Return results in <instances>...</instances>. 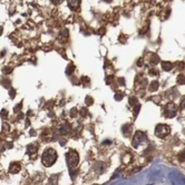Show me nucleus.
<instances>
[{"label": "nucleus", "instance_id": "nucleus-1", "mask_svg": "<svg viewBox=\"0 0 185 185\" xmlns=\"http://www.w3.org/2000/svg\"><path fill=\"white\" fill-rule=\"evenodd\" d=\"M57 160V152L54 148H48L44 152L43 157H41V162L45 166H51Z\"/></svg>", "mask_w": 185, "mask_h": 185}, {"label": "nucleus", "instance_id": "nucleus-2", "mask_svg": "<svg viewBox=\"0 0 185 185\" xmlns=\"http://www.w3.org/2000/svg\"><path fill=\"white\" fill-rule=\"evenodd\" d=\"M66 161H67L68 167H69L70 170L77 167L78 162H79V156H78L77 152L74 150H70L69 152L66 154Z\"/></svg>", "mask_w": 185, "mask_h": 185}, {"label": "nucleus", "instance_id": "nucleus-3", "mask_svg": "<svg viewBox=\"0 0 185 185\" xmlns=\"http://www.w3.org/2000/svg\"><path fill=\"white\" fill-rule=\"evenodd\" d=\"M171 133V128L168 125L165 124H158L155 128V135L160 138H165Z\"/></svg>", "mask_w": 185, "mask_h": 185}, {"label": "nucleus", "instance_id": "nucleus-4", "mask_svg": "<svg viewBox=\"0 0 185 185\" xmlns=\"http://www.w3.org/2000/svg\"><path fill=\"white\" fill-rule=\"evenodd\" d=\"M177 113V108H176V105L174 103H168V104L165 106L164 108V116L167 117V118H172L174 116L176 115Z\"/></svg>", "mask_w": 185, "mask_h": 185}, {"label": "nucleus", "instance_id": "nucleus-5", "mask_svg": "<svg viewBox=\"0 0 185 185\" xmlns=\"http://www.w3.org/2000/svg\"><path fill=\"white\" fill-rule=\"evenodd\" d=\"M146 139H147L146 138V134L139 130V132H137V133L134 135V137H133V146H134L135 148H137L139 145H140L142 143H144Z\"/></svg>", "mask_w": 185, "mask_h": 185}, {"label": "nucleus", "instance_id": "nucleus-6", "mask_svg": "<svg viewBox=\"0 0 185 185\" xmlns=\"http://www.w3.org/2000/svg\"><path fill=\"white\" fill-rule=\"evenodd\" d=\"M67 1H68V7L71 10H77L81 6V0H67Z\"/></svg>", "mask_w": 185, "mask_h": 185}, {"label": "nucleus", "instance_id": "nucleus-7", "mask_svg": "<svg viewBox=\"0 0 185 185\" xmlns=\"http://www.w3.org/2000/svg\"><path fill=\"white\" fill-rule=\"evenodd\" d=\"M20 168H21V165L19 163H12L9 167V172L11 174H17L20 171Z\"/></svg>", "mask_w": 185, "mask_h": 185}, {"label": "nucleus", "instance_id": "nucleus-8", "mask_svg": "<svg viewBox=\"0 0 185 185\" xmlns=\"http://www.w3.org/2000/svg\"><path fill=\"white\" fill-rule=\"evenodd\" d=\"M174 65L172 63H170V61H163L162 63V68L165 71H171V70L173 69Z\"/></svg>", "mask_w": 185, "mask_h": 185}, {"label": "nucleus", "instance_id": "nucleus-9", "mask_svg": "<svg viewBox=\"0 0 185 185\" xmlns=\"http://www.w3.org/2000/svg\"><path fill=\"white\" fill-rule=\"evenodd\" d=\"M130 125H124L123 128H122V132H123V134L125 135V136H128L129 134H130Z\"/></svg>", "mask_w": 185, "mask_h": 185}, {"label": "nucleus", "instance_id": "nucleus-10", "mask_svg": "<svg viewBox=\"0 0 185 185\" xmlns=\"http://www.w3.org/2000/svg\"><path fill=\"white\" fill-rule=\"evenodd\" d=\"M150 63L153 64V65H156L157 63H160V58L157 55H155V54H150Z\"/></svg>", "mask_w": 185, "mask_h": 185}, {"label": "nucleus", "instance_id": "nucleus-11", "mask_svg": "<svg viewBox=\"0 0 185 185\" xmlns=\"http://www.w3.org/2000/svg\"><path fill=\"white\" fill-rule=\"evenodd\" d=\"M158 88V83L157 81H152L150 85V92H154V91H157Z\"/></svg>", "mask_w": 185, "mask_h": 185}, {"label": "nucleus", "instance_id": "nucleus-12", "mask_svg": "<svg viewBox=\"0 0 185 185\" xmlns=\"http://www.w3.org/2000/svg\"><path fill=\"white\" fill-rule=\"evenodd\" d=\"M177 83H178V84H181V85H184V84H185V76H184V75H182V74H181V75H178V76H177Z\"/></svg>", "mask_w": 185, "mask_h": 185}, {"label": "nucleus", "instance_id": "nucleus-13", "mask_svg": "<svg viewBox=\"0 0 185 185\" xmlns=\"http://www.w3.org/2000/svg\"><path fill=\"white\" fill-rule=\"evenodd\" d=\"M148 74H150V76H157L158 75V70L156 69V68H152Z\"/></svg>", "mask_w": 185, "mask_h": 185}, {"label": "nucleus", "instance_id": "nucleus-14", "mask_svg": "<svg viewBox=\"0 0 185 185\" xmlns=\"http://www.w3.org/2000/svg\"><path fill=\"white\" fill-rule=\"evenodd\" d=\"M129 104L130 105H137V98H135V97H130V98H129Z\"/></svg>", "mask_w": 185, "mask_h": 185}, {"label": "nucleus", "instance_id": "nucleus-15", "mask_svg": "<svg viewBox=\"0 0 185 185\" xmlns=\"http://www.w3.org/2000/svg\"><path fill=\"white\" fill-rule=\"evenodd\" d=\"M36 150H37V147H35V145H29L28 146V152H30V153L36 152Z\"/></svg>", "mask_w": 185, "mask_h": 185}, {"label": "nucleus", "instance_id": "nucleus-16", "mask_svg": "<svg viewBox=\"0 0 185 185\" xmlns=\"http://www.w3.org/2000/svg\"><path fill=\"white\" fill-rule=\"evenodd\" d=\"M74 68H75V67H74V66H73V65L70 64L69 66H68V68H67V70H66V73H67L68 75H70V74H71V71L74 70Z\"/></svg>", "mask_w": 185, "mask_h": 185}, {"label": "nucleus", "instance_id": "nucleus-17", "mask_svg": "<svg viewBox=\"0 0 185 185\" xmlns=\"http://www.w3.org/2000/svg\"><path fill=\"white\" fill-rule=\"evenodd\" d=\"M180 160L181 161H185V150L180 153Z\"/></svg>", "mask_w": 185, "mask_h": 185}, {"label": "nucleus", "instance_id": "nucleus-18", "mask_svg": "<svg viewBox=\"0 0 185 185\" xmlns=\"http://www.w3.org/2000/svg\"><path fill=\"white\" fill-rule=\"evenodd\" d=\"M115 98L117 99V100H118V99L120 100V99L123 98V94H118V92H117V94L115 95Z\"/></svg>", "mask_w": 185, "mask_h": 185}, {"label": "nucleus", "instance_id": "nucleus-19", "mask_svg": "<svg viewBox=\"0 0 185 185\" xmlns=\"http://www.w3.org/2000/svg\"><path fill=\"white\" fill-rule=\"evenodd\" d=\"M76 114H77V109H76V108H73V109H71V114H70V116L74 117V116H76Z\"/></svg>", "mask_w": 185, "mask_h": 185}, {"label": "nucleus", "instance_id": "nucleus-20", "mask_svg": "<svg viewBox=\"0 0 185 185\" xmlns=\"http://www.w3.org/2000/svg\"><path fill=\"white\" fill-rule=\"evenodd\" d=\"M86 102H87V105H92V98L89 96L86 97Z\"/></svg>", "mask_w": 185, "mask_h": 185}, {"label": "nucleus", "instance_id": "nucleus-21", "mask_svg": "<svg viewBox=\"0 0 185 185\" xmlns=\"http://www.w3.org/2000/svg\"><path fill=\"white\" fill-rule=\"evenodd\" d=\"M9 95H10V97L13 98L15 96H16V94H15V89H10V92H9Z\"/></svg>", "mask_w": 185, "mask_h": 185}, {"label": "nucleus", "instance_id": "nucleus-22", "mask_svg": "<svg viewBox=\"0 0 185 185\" xmlns=\"http://www.w3.org/2000/svg\"><path fill=\"white\" fill-rule=\"evenodd\" d=\"M21 106H23V104H21V103H20V104H18V105H17V106L15 107V112H19L18 109H19V108H20Z\"/></svg>", "mask_w": 185, "mask_h": 185}, {"label": "nucleus", "instance_id": "nucleus-23", "mask_svg": "<svg viewBox=\"0 0 185 185\" xmlns=\"http://www.w3.org/2000/svg\"><path fill=\"white\" fill-rule=\"evenodd\" d=\"M137 65H138V67H142V65H143V58H140L138 61H137Z\"/></svg>", "mask_w": 185, "mask_h": 185}, {"label": "nucleus", "instance_id": "nucleus-24", "mask_svg": "<svg viewBox=\"0 0 185 185\" xmlns=\"http://www.w3.org/2000/svg\"><path fill=\"white\" fill-rule=\"evenodd\" d=\"M87 115V109H81V116Z\"/></svg>", "mask_w": 185, "mask_h": 185}, {"label": "nucleus", "instance_id": "nucleus-25", "mask_svg": "<svg viewBox=\"0 0 185 185\" xmlns=\"http://www.w3.org/2000/svg\"><path fill=\"white\" fill-rule=\"evenodd\" d=\"M63 0H51V2L53 3H55V5H58V3H60Z\"/></svg>", "mask_w": 185, "mask_h": 185}, {"label": "nucleus", "instance_id": "nucleus-26", "mask_svg": "<svg viewBox=\"0 0 185 185\" xmlns=\"http://www.w3.org/2000/svg\"><path fill=\"white\" fill-rule=\"evenodd\" d=\"M181 107H182V108H185V97L183 98V100L181 102Z\"/></svg>", "mask_w": 185, "mask_h": 185}, {"label": "nucleus", "instance_id": "nucleus-27", "mask_svg": "<svg viewBox=\"0 0 185 185\" xmlns=\"http://www.w3.org/2000/svg\"><path fill=\"white\" fill-rule=\"evenodd\" d=\"M1 116H2V117H3V116H5V117L7 116V112H6V109H3V110L1 112Z\"/></svg>", "mask_w": 185, "mask_h": 185}, {"label": "nucleus", "instance_id": "nucleus-28", "mask_svg": "<svg viewBox=\"0 0 185 185\" xmlns=\"http://www.w3.org/2000/svg\"><path fill=\"white\" fill-rule=\"evenodd\" d=\"M2 29H3V28H2V27H0V36H1V34H2Z\"/></svg>", "mask_w": 185, "mask_h": 185}, {"label": "nucleus", "instance_id": "nucleus-29", "mask_svg": "<svg viewBox=\"0 0 185 185\" xmlns=\"http://www.w3.org/2000/svg\"><path fill=\"white\" fill-rule=\"evenodd\" d=\"M105 2H110V1H112V0H104Z\"/></svg>", "mask_w": 185, "mask_h": 185}]
</instances>
